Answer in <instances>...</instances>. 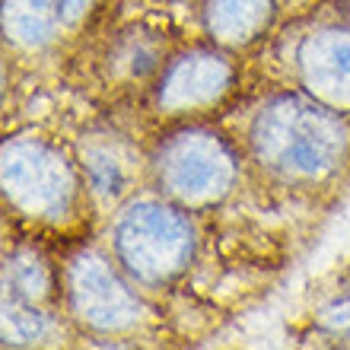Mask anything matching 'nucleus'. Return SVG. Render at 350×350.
<instances>
[{"label":"nucleus","mask_w":350,"mask_h":350,"mask_svg":"<svg viewBox=\"0 0 350 350\" xmlns=\"http://www.w3.org/2000/svg\"><path fill=\"white\" fill-rule=\"evenodd\" d=\"M274 16V0H204V23L223 45L258 38Z\"/></svg>","instance_id":"nucleus-8"},{"label":"nucleus","mask_w":350,"mask_h":350,"mask_svg":"<svg viewBox=\"0 0 350 350\" xmlns=\"http://www.w3.org/2000/svg\"><path fill=\"white\" fill-rule=\"evenodd\" d=\"M48 271L45 265L32 255V252H16L7 258L3 267V290L10 299H23V303H38L48 293Z\"/></svg>","instance_id":"nucleus-10"},{"label":"nucleus","mask_w":350,"mask_h":350,"mask_svg":"<svg viewBox=\"0 0 350 350\" xmlns=\"http://www.w3.org/2000/svg\"><path fill=\"white\" fill-rule=\"evenodd\" d=\"M296 61L312 96L334 109H350V29H315L303 38Z\"/></svg>","instance_id":"nucleus-7"},{"label":"nucleus","mask_w":350,"mask_h":350,"mask_svg":"<svg viewBox=\"0 0 350 350\" xmlns=\"http://www.w3.org/2000/svg\"><path fill=\"white\" fill-rule=\"evenodd\" d=\"M48 315L36 303L3 296V338L7 344H36L48 334Z\"/></svg>","instance_id":"nucleus-11"},{"label":"nucleus","mask_w":350,"mask_h":350,"mask_svg":"<svg viewBox=\"0 0 350 350\" xmlns=\"http://www.w3.org/2000/svg\"><path fill=\"white\" fill-rule=\"evenodd\" d=\"M230 80L232 67L220 51L191 48L166 64L157 86V102L169 115L204 109V105H213L230 90Z\"/></svg>","instance_id":"nucleus-6"},{"label":"nucleus","mask_w":350,"mask_h":350,"mask_svg":"<svg viewBox=\"0 0 350 350\" xmlns=\"http://www.w3.org/2000/svg\"><path fill=\"white\" fill-rule=\"evenodd\" d=\"M236 175H239L236 153L217 131H172L153 150V178L169 201L191 207L213 204L223 194H230Z\"/></svg>","instance_id":"nucleus-3"},{"label":"nucleus","mask_w":350,"mask_h":350,"mask_svg":"<svg viewBox=\"0 0 350 350\" xmlns=\"http://www.w3.org/2000/svg\"><path fill=\"white\" fill-rule=\"evenodd\" d=\"M319 96L280 92L267 99L249 124V147L267 172L286 182H319L344 163L350 131Z\"/></svg>","instance_id":"nucleus-1"},{"label":"nucleus","mask_w":350,"mask_h":350,"mask_svg":"<svg viewBox=\"0 0 350 350\" xmlns=\"http://www.w3.org/2000/svg\"><path fill=\"white\" fill-rule=\"evenodd\" d=\"M3 191L16 211L38 220H61L77 194V178L61 150L38 137H16L3 147Z\"/></svg>","instance_id":"nucleus-4"},{"label":"nucleus","mask_w":350,"mask_h":350,"mask_svg":"<svg viewBox=\"0 0 350 350\" xmlns=\"http://www.w3.org/2000/svg\"><path fill=\"white\" fill-rule=\"evenodd\" d=\"M111 249L121 271L144 286H163L182 274L194 255V226L172 201L137 198L111 226Z\"/></svg>","instance_id":"nucleus-2"},{"label":"nucleus","mask_w":350,"mask_h":350,"mask_svg":"<svg viewBox=\"0 0 350 350\" xmlns=\"http://www.w3.org/2000/svg\"><path fill=\"white\" fill-rule=\"evenodd\" d=\"M70 312L92 332H124L140 319V303L128 280L96 252H80L67 265Z\"/></svg>","instance_id":"nucleus-5"},{"label":"nucleus","mask_w":350,"mask_h":350,"mask_svg":"<svg viewBox=\"0 0 350 350\" xmlns=\"http://www.w3.org/2000/svg\"><path fill=\"white\" fill-rule=\"evenodd\" d=\"M90 0H61V23H77L86 13Z\"/></svg>","instance_id":"nucleus-12"},{"label":"nucleus","mask_w":350,"mask_h":350,"mask_svg":"<svg viewBox=\"0 0 350 350\" xmlns=\"http://www.w3.org/2000/svg\"><path fill=\"white\" fill-rule=\"evenodd\" d=\"M57 26H61V0H3V29L19 45H45Z\"/></svg>","instance_id":"nucleus-9"}]
</instances>
